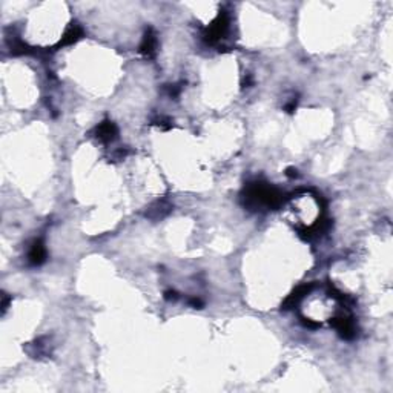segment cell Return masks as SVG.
I'll return each mask as SVG.
<instances>
[{
    "label": "cell",
    "instance_id": "obj_1",
    "mask_svg": "<svg viewBox=\"0 0 393 393\" xmlns=\"http://www.w3.org/2000/svg\"><path fill=\"white\" fill-rule=\"evenodd\" d=\"M280 192L267 185L255 183L248 188L246 200L252 207H274L280 201Z\"/></svg>",
    "mask_w": 393,
    "mask_h": 393
},
{
    "label": "cell",
    "instance_id": "obj_2",
    "mask_svg": "<svg viewBox=\"0 0 393 393\" xmlns=\"http://www.w3.org/2000/svg\"><path fill=\"white\" fill-rule=\"evenodd\" d=\"M227 26H229V19H227V14L223 13V14H220L218 19L209 26V29H207V33H206V36H204V39H206L209 43L218 42V40L226 34Z\"/></svg>",
    "mask_w": 393,
    "mask_h": 393
},
{
    "label": "cell",
    "instance_id": "obj_3",
    "mask_svg": "<svg viewBox=\"0 0 393 393\" xmlns=\"http://www.w3.org/2000/svg\"><path fill=\"white\" fill-rule=\"evenodd\" d=\"M28 258H29V263L34 264V266H39L45 261L46 258V249L42 243V240H36L29 249V254H28Z\"/></svg>",
    "mask_w": 393,
    "mask_h": 393
},
{
    "label": "cell",
    "instance_id": "obj_4",
    "mask_svg": "<svg viewBox=\"0 0 393 393\" xmlns=\"http://www.w3.org/2000/svg\"><path fill=\"white\" fill-rule=\"evenodd\" d=\"M117 135V128L114 123L111 122H103L99 128H97V137L102 141H112Z\"/></svg>",
    "mask_w": 393,
    "mask_h": 393
},
{
    "label": "cell",
    "instance_id": "obj_5",
    "mask_svg": "<svg viewBox=\"0 0 393 393\" xmlns=\"http://www.w3.org/2000/svg\"><path fill=\"white\" fill-rule=\"evenodd\" d=\"M334 326L337 327V330L344 337V338H352L355 335V324L350 318H338Z\"/></svg>",
    "mask_w": 393,
    "mask_h": 393
},
{
    "label": "cell",
    "instance_id": "obj_6",
    "mask_svg": "<svg viewBox=\"0 0 393 393\" xmlns=\"http://www.w3.org/2000/svg\"><path fill=\"white\" fill-rule=\"evenodd\" d=\"M155 46H157V39H155V34L149 29L144 37H143V42L140 45V51L146 55V57H150L154 52H155Z\"/></svg>",
    "mask_w": 393,
    "mask_h": 393
},
{
    "label": "cell",
    "instance_id": "obj_7",
    "mask_svg": "<svg viewBox=\"0 0 393 393\" xmlns=\"http://www.w3.org/2000/svg\"><path fill=\"white\" fill-rule=\"evenodd\" d=\"M82 36H83V29L78 26L77 23H74V25H71V26L68 28V31L65 33V36H63L60 45H71V43H75Z\"/></svg>",
    "mask_w": 393,
    "mask_h": 393
}]
</instances>
